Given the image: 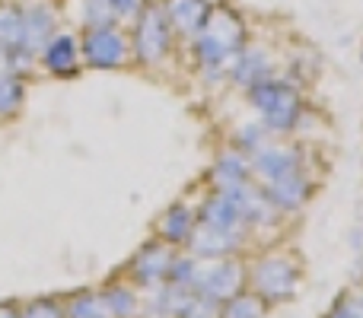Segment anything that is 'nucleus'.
I'll return each mask as SVG.
<instances>
[{
  "instance_id": "obj_1",
  "label": "nucleus",
  "mask_w": 363,
  "mask_h": 318,
  "mask_svg": "<svg viewBox=\"0 0 363 318\" xmlns=\"http://www.w3.org/2000/svg\"><path fill=\"white\" fill-rule=\"evenodd\" d=\"M245 42V25L236 13L230 10H211L207 23L194 35V51L207 67H220L223 61H230L233 55L242 51Z\"/></svg>"
},
{
  "instance_id": "obj_2",
  "label": "nucleus",
  "mask_w": 363,
  "mask_h": 318,
  "mask_svg": "<svg viewBox=\"0 0 363 318\" xmlns=\"http://www.w3.org/2000/svg\"><path fill=\"white\" fill-rule=\"evenodd\" d=\"M252 106L258 108L264 127L271 131H290L296 125V112H300L296 89L274 80H262L258 86H252Z\"/></svg>"
},
{
  "instance_id": "obj_3",
  "label": "nucleus",
  "mask_w": 363,
  "mask_h": 318,
  "mask_svg": "<svg viewBox=\"0 0 363 318\" xmlns=\"http://www.w3.org/2000/svg\"><path fill=\"white\" fill-rule=\"evenodd\" d=\"M172 25L166 19L163 6H144L134 23V55L144 64H160L169 51Z\"/></svg>"
},
{
  "instance_id": "obj_4",
  "label": "nucleus",
  "mask_w": 363,
  "mask_h": 318,
  "mask_svg": "<svg viewBox=\"0 0 363 318\" xmlns=\"http://www.w3.org/2000/svg\"><path fill=\"white\" fill-rule=\"evenodd\" d=\"M80 55L86 57V64L93 67H121L128 61V38L121 35L115 25H93L83 35V48Z\"/></svg>"
},
{
  "instance_id": "obj_5",
  "label": "nucleus",
  "mask_w": 363,
  "mask_h": 318,
  "mask_svg": "<svg viewBox=\"0 0 363 318\" xmlns=\"http://www.w3.org/2000/svg\"><path fill=\"white\" fill-rule=\"evenodd\" d=\"M239 287H242V271L230 261H220V264H213V268L201 271V274L194 277L198 296H204V300H211V302L233 300V296L239 293Z\"/></svg>"
},
{
  "instance_id": "obj_6",
  "label": "nucleus",
  "mask_w": 363,
  "mask_h": 318,
  "mask_svg": "<svg viewBox=\"0 0 363 318\" xmlns=\"http://www.w3.org/2000/svg\"><path fill=\"white\" fill-rule=\"evenodd\" d=\"M255 287L262 300H287L296 287V268L287 258H264L255 268Z\"/></svg>"
},
{
  "instance_id": "obj_7",
  "label": "nucleus",
  "mask_w": 363,
  "mask_h": 318,
  "mask_svg": "<svg viewBox=\"0 0 363 318\" xmlns=\"http://www.w3.org/2000/svg\"><path fill=\"white\" fill-rule=\"evenodd\" d=\"M160 6H163L172 32H182V35H198V29L211 16V4L207 0H163Z\"/></svg>"
},
{
  "instance_id": "obj_8",
  "label": "nucleus",
  "mask_w": 363,
  "mask_h": 318,
  "mask_svg": "<svg viewBox=\"0 0 363 318\" xmlns=\"http://www.w3.org/2000/svg\"><path fill=\"white\" fill-rule=\"evenodd\" d=\"M55 35V13L45 4H35L29 10H23V42L19 48L29 51V55H38L45 45Z\"/></svg>"
},
{
  "instance_id": "obj_9",
  "label": "nucleus",
  "mask_w": 363,
  "mask_h": 318,
  "mask_svg": "<svg viewBox=\"0 0 363 318\" xmlns=\"http://www.w3.org/2000/svg\"><path fill=\"white\" fill-rule=\"evenodd\" d=\"M226 194H230V200L236 204V210L242 213V220L271 223V217L277 213V207H274V200L268 198V191H255V188H249L245 181H239V185L226 188Z\"/></svg>"
},
{
  "instance_id": "obj_10",
  "label": "nucleus",
  "mask_w": 363,
  "mask_h": 318,
  "mask_svg": "<svg viewBox=\"0 0 363 318\" xmlns=\"http://www.w3.org/2000/svg\"><path fill=\"white\" fill-rule=\"evenodd\" d=\"M264 191H268V198L274 200L277 210H294V207H300L303 200H306L309 185H306V178H303L300 169H290V172L277 175L274 181H268Z\"/></svg>"
},
{
  "instance_id": "obj_11",
  "label": "nucleus",
  "mask_w": 363,
  "mask_h": 318,
  "mask_svg": "<svg viewBox=\"0 0 363 318\" xmlns=\"http://www.w3.org/2000/svg\"><path fill=\"white\" fill-rule=\"evenodd\" d=\"M201 223L211 226V229H220V232H230V236H242V213L236 210V204L230 200V194H217L204 204L201 210Z\"/></svg>"
},
{
  "instance_id": "obj_12",
  "label": "nucleus",
  "mask_w": 363,
  "mask_h": 318,
  "mask_svg": "<svg viewBox=\"0 0 363 318\" xmlns=\"http://www.w3.org/2000/svg\"><path fill=\"white\" fill-rule=\"evenodd\" d=\"M42 57L55 74H70V70L77 67V61H80V45H77V38L67 35V32H64V35L55 32L51 42L42 48Z\"/></svg>"
},
{
  "instance_id": "obj_13",
  "label": "nucleus",
  "mask_w": 363,
  "mask_h": 318,
  "mask_svg": "<svg viewBox=\"0 0 363 318\" xmlns=\"http://www.w3.org/2000/svg\"><path fill=\"white\" fill-rule=\"evenodd\" d=\"M188 242H191L194 255H201V258H220V255H226L230 249H236L239 236H230V232L211 229V226L201 223L198 229L188 232Z\"/></svg>"
},
{
  "instance_id": "obj_14",
  "label": "nucleus",
  "mask_w": 363,
  "mask_h": 318,
  "mask_svg": "<svg viewBox=\"0 0 363 318\" xmlns=\"http://www.w3.org/2000/svg\"><path fill=\"white\" fill-rule=\"evenodd\" d=\"M169 264H172V258L163 245H147L138 255V261H134V277L140 283H157L160 277L169 274Z\"/></svg>"
},
{
  "instance_id": "obj_15",
  "label": "nucleus",
  "mask_w": 363,
  "mask_h": 318,
  "mask_svg": "<svg viewBox=\"0 0 363 318\" xmlns=\"http://www.w3.org/2000/svg\"><path fill=\"white\" fill-rule=\"evenodd\" d=\"M290 169H296V153L294 150H277V147H268V150H258L255 153V172L258 178L268 185V181H274L277 175L290 172Z\"/></svg>"
},
{
  "instance_id": "obj_16",
  "label": "nucleus",
  "mask_w": 363,
  "mask_h": 318,
  "mask_svg": "<svg viewBox=\"0 0 363 318\" xmlns=\"http://www.w3.org/2000/svg\"><path fill=\"white\" fill-rule=\"evenodd\" d=\"M271 74V64L264 51H242L233 67V80L242 83V86H258L262 80H268Z\"/></svg>"
},
{
  "instance_id": "obj_17",
  "label": "nucleus",
  "mask_w": 363,
  "mask_h": 318,
  "mask_svg": "<svg viewBox=\"0 0 363 318\" xmlns=\"http://www.w3.org/2000/svg\"><path fill=\"white\" fill-rule=\"evenodd\" d=\"M23 42V10L16 4H0V48L10 55Z\"/></svg>"
},
{
  "instance_id": "obj_18",
  "label": "nucleus",
  "mask_w": 363,
  "mask_h": 318,
  "mask_svg": "<svg viewBox=\"0 0 363 318\" xmlns=\"http://www.w3.org/2000/svg\"><path fill=\"white\" fill-rule=\"evenodd\" d=\"M245 172H249V162L239 157V153H226V157H220L217 169H213V181H217V185L226 191V188L245 181Z\"/></svg>"
},
{
  "instance_id": "obj_19",
  "label": "nucleus",
  "mask_w": 363,
  "mask_h": 318,
  "mask_svg": "<svg viewBox=\"0 0 363 318\" xmlns=\"http://www.w3.org/2000/svg\"><path fill=\"white\" fill-rule=\"evenodd\" d=\"M160 232H163L169 242L188 239V232H191V210H188V207H172L163 217V223H160Z\"/></svg>"
},
{
  "instance_id": "obj_20",
  "label": "nucleus",
  "mask_w": 363,
  "mask_h": 318,
  "mask_svg": "<svg viewBox=\"0 0 363 318\" xmlns=\"http://www.w3.org/2000/svg\"><path fill=\"white\" fill-rule=\"evenodd\" d=\"M102 309H106V318H128L134 312V296L128 293V290H108L106 296H99Z\"/></svg>"
},
{
  "instance_id": "obj_21",
  "label": "nucleus",
  "mask_w": 363,
  "mask_h": 318,
  "mask_svg": "<svg viewBox=\"0 0 363 318\" xmlns=\"http://www.w3.org/2000/svg\"><path fill=\"white\" fill-rule=\"evenodd\" d=\"M264 312V302L258 296H233L226 300V309H223V318H262Z\"/></svg>"
},
{
  "instance_id": "obj_22",
  "label": "nucleus",
  "mask_w": 363,
  "mask_h": 318,
  "mask_svg": "<svg viewBox=\"0 0 363 318\" xmlns=\"http://www.w3.org/2000/svg\"><path fill=\"white\" fill-rule=\"evenodd\" d=\"M83 13H86V29H93V25H115V19H118L112 0H83Z\"/></svg>"
},
{
  "instance_id": "obj_23",
  "label": "nucleus",
  "mask_w": 363,
  "mask_h": 318,
  "mask_svg": "<svg viewBox=\"0 0 363 318\" xmlns=\"http://www.w3.org/2000/svg\"><path fill=\"white\" fill-rule=\"evenodd\" d=\"M19 102H23V83L10 74H0V115L16 112Z\"/></svg>"
},
{
  "instance_id": "obj_24",
  "label": "nucleus",
  "mask_w": 363,
  "mask_h": 318,
  "mask_svg": "<svg viewBox=\"0 0 363 318\" xmlns=\"http://www.w3.org/2000/svg\"><path fill=\"white\" fill-rule=\"evenodd\" d=\"M67 312H70V318H106V309H102L99 296H77Z\"/></svg>"
},
{
  "instance_id": "obj_25",
  "label": "nucleus",
  "mask_w": 363,
  "mask_h": 318,
  "mask_svg": "<svg viewBox=\"0 0 363 318\" xmlns=\"http://www.w3.org/2000/svg\"><path fill=\"white\" fill-rule=\"evenodd\" d=\"M169 277L172 283H179V287H194V277H198V264L188 261V258H182V261H172L169 264Z\"/></svg>"
},
{
  "instance_id": "obj_26",
  "label": "nucleus",
  "mask_w": 363,
  "mask_h": 318,
  "mask_svg": "<svg viewBox=\"0 0 363 318\" xmlns=\"http://www.w3.org/2000/svg\"><path fill=\"white\" fill-rule=\"evenodd\" d=\"M328 318H363V296H347V300H341Z\"/></svg>"
},
{
  "instance_id": "obj_27",
  "label": "nucleus",
  "mask_w": 363,
  "mask_h": 318,
  "mask_svg": "<svg viewBox=\"0 0 363 318\" xmlns=\"http://www.w3.org/2000/svg\"><path fill=\"white\" fill-rule=\"evenodd\" d=\"M112 6H115V13H118V16H125V19H138V16H140V10L147 6V0H112Z\"/></svg>"
},
{
  "instance_id": "obj_28",
  "label": "nucleus",
  "mask_w": 363,
  "mask_h": 318,
  "mask_svg": "<svg viewBox=\"0 0 363 318\" xmlns=\"http://www.w3.org/2000/svg\"><path fill=\"white\" fill-rule=\"evenodd\" d=\"M262 137H264V131L258 125H249V127H242V131H239V140H242L249 150H262Z\"/></svg>"
},
{
  "instance_id": "obj_29",
  "label": "nucleus",
  "mask_w": 363,
  "mask_h": 318,
  "mask_svg": "<svg viewBox=\"0 0 363 318\" xmlns=\"http://www.w3.org/2000/svg\"><path fill=\"white\" fill-rule=\"evenodd\" d=\"M23 318H64V315L55 302H35V306H29V312Z\"/></svg>"
},
{
  "instance_id": "obj_30",
  "label": "nucleus",
  "mask_w": 363,
  "mask_h": 318,
  "mask_svg": "<svg viewBox=\"0 0 363 318\" xmlns=\"http://www.w3.org/2000/svg\"><path fill=\"white\" fill-rule=\"evenodd\" d=\"M0 318H19V315H16V309H13V306L0 302Z\"/></svg>"
},
{
  "instance_id": "obj_31",
  "label": "nucleus",
  "mask_w": 363,
  "mask_h": 318,
  "mask_svg": "<svg viewBox=\"0 0 363 318\" xmlns=\"http://www.w3.org/2000/svg\"><path fill=\"white\" fill-rule=\"evenodd\" d=\"M4 64H6V51L0 48V70H4Z\"/></svg>"
}]
</instances>
